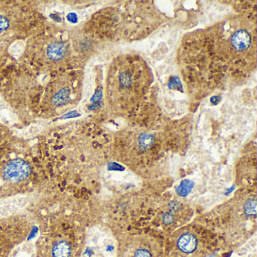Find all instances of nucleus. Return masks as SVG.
Here are the masks:
<instances>
[{"label":"nucleus","mask_w":257,"mask_h":257,"mask_svg":"<svg viewBox=\"0 0 257 257\" xmlns=\"http://www.w3.org/2000/svg\"><path fill=\"white\" fill-rule=\"evenodd\" d=\"M152 257V255L150 251H147V250L140 249V250H138L135 253V257Z\"/></svg>","instance_id":"obj_11"},{"label":"nucleus","mask_w":257,"mask_h":257,"mask_svg":"<svg viewBox=\"0 0 257 257\" xmlns=\"http://www.w3.org/2000/svg\"><path fill=\"white\" fill-rule=\"evenodd\" d=\"M52 254L54 257H69L71 254L70 245L64 240L57 242L53 247Z\"/></svg>","instance_id":"obj_7"},{"label":"nucleus","mask_w":257,"mask_h":257,"mask_svg":"<svg viewBox=\"0 0 257 257\" xmlns=\"http://www.w3.org/2000/svg\"><path fill=\"white\" fill-rule=\"evenodd\" d=\"M31 172V166L27 161L17 158L7 163L3 169V176L8 181L18 183L25 180Z\"/></svg>","instance_id":"obj_4"},{"label":"nucleus","mask_w":257,"mask_h":257,"mask_svg":"<svg viewBox=\"0 0 257 257\" xmlns=\"http://www.w3.org/2000/svg\"><path fill=\"white\" fill-rule=\"evenodd\" d=\"M153 139H154V138L151 135H141L139 139V145L143 148H147L153 143Z\"/></svg>","instance_id":"obj_10"},{"label":"nucleus","mask_w":257,"mask_h":257,"mask_svg":"<svg viewBox=\"0 0 257 257\" xmlns=\"http://www.w3.org/2000/svg\"><path fill=\"white\" fill-rule=\"evenodd\" d=\"M44 24L43 16L31 4L0 1V70H3L13 57V46L29 40Z\"/></svg>","instance_id":"obj_1"},{"label":"nucleus","mask_w":257,"mask_h":257,"mask_svg":"<svg viewBox=\"0 0 257 257\" xmlns=\"http://www.w3.org/2000/svg\"><path fill=\"white\" fill-rule=\"evenodd\" d=\"M138 64L126 60L113 68L109 76L107 87L111 101L116 98H119L120 101H133L136 94L141 91L146 77L141 69L142 64Z\"/></svg>","instance_id":"obj_2"},{"label":"nucleus","mask_w":257,"mask_h":257,"mask_svg":"<svg viewBox=\"0 0 257 257\" xmlns=\"http://www.w3.org/2000/svg\"><path fill=\"white\" fill-rule=\"evenodd\" d=\"M46 87L41 104L50 109H64L76 104L79 100V76L66 72L57 74Z\"/></svg>","instance_id":"obj_3"},{"label":"nucleus","mask_w":257,"mask_h":257,"mask_svg":"<svg viewBox=\"0 0 257 257\" xmlns=\"http://www.w3.org/2000/svg\"><path fill=\"white\" fill-rule=\"evenodd\" d=\"M163 221L165 224H171L173 222V216L171 214H165L163 217Z\"/></svg>","instance_id":"obj_12"},{"label":"nucleus","mask_w":257,"mask_h":257,"mask_svg":"<svg viewBox=\"0 0 257 257\" xmlns=\"http://www.w3.org/2000/svg\"><path fill=\"white\" fill-rule=\"evenodd\" d=\"M257 201L249 199L244 204V211L247 215H255L257 214Z\"/></svg>","instance_id":"obj_9"},{"label":"nucleus","mask_w":257,"mask_h":257,"mask_svg":"<svg viewBox=\"0 0 257 257\" xmlns=\"http://www.w3.org/2000/svg\"><path fill=\"white\" fill-rule=\"evenodd\" d=\"M251 42V35L244 30L237 31L232 36V46L238 51H244L248 49Z\"/></svg>","instance_id":"obj_5"},{"label":"nucleus","mask_w":257,"mask_h":257,"mask_svg":"<svg viewBox=\"0 0 257 257\" xmlns=\"http://www.w3.org/2000/svg\"><path fill=\"white\" fill-rule=\"evenodd\" d=\"M198 241L195 236L192 234H184L177 240V247L182 252L191 254L195 251Z\"/></svg>","instance_id":"obj_6"},{"label":"nucleus","mask_w":257,"mask_h":257,"mask_svg":"<svg viewBox=\"0 0 257 257\" xmlns=\"http://www.w3.org/2000/svg\"><path fill=\"white\" fill-rule=\"evenodd\" d=\"M193 187L194 184L192 182L189 180H184L180 183V185L177 188V194L180 196H186L192 191Z\"/></svg>","instance_id":"obj_8"}]
</instances>
